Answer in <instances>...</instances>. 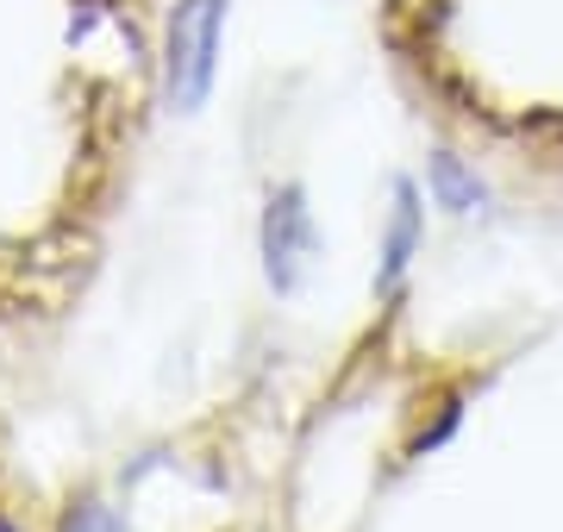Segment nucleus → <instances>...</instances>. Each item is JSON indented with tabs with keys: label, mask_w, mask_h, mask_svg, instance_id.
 I'll return each instance as SVG.
<instances>
[{
	"label": "nucleus",
	"mask_w": 563,
	"mask_h": 532,
	"mask_svg": "<svg viewBox=\"0 0 563 532\" xmlns=\"http://www.w3.org/2000/svg\"><path fill=\"white\" fill-rule=\"evenodd\" d=\"M225 0H181L169 20V95L176 107H201L213 82V51H220Z\"/></svg>",
	"instance_id": "nucleus-1"
},
{
	"label": "nucleus",
	"mask_w": 563,
	"mask_h": 532,
	"mask_svg": "<svg viewBox=\"0 0 563 532\" xmlns=\"http://www.w3.org/2000/svg\"><path fill=\"white\" fill-rule=\"evenodd\" d=\"M432 188H439V201L451 207V213H476V207H483V182L463 176L457 157H439V164H432Z\"/></svg>",
	"instance_id": "nucleus-4"
},
{
	"label": "nucleus",
	"mask_w": 563,
	"mask_h": 532,
	"mask_svg": "<svg viewBox=\"0 0 563 532\" xmlns=\"http://www.w3.org/2000/svg\"><path fill=\"white\" fill-rule=\"evenodd\" d=\"M413 239H420V207H413V188H395V220H388V251H383V288L401 282L407 257H413Z\"/></svg>",
	"instance_id": "nucleus-3"
},
{
	"label": "nucleus",
	"mask_w": 563,
	"mask_h": 532,
	"mask_svg": "<svg viewBox=\"0 0 563 532\" xmlns=\"http://www.w3.org/2000/svg\"><path fill=\"white\" fill-rule=\"evenodd\" d=\"M307 251H313L307 201H301V188H282L276 201H269V213H263V257H269V282H276V288L301 282Z\"/></svg>",
	"instance_id": "nucleus-2"
},
{
	"label": "nucleus",
	"mask_w": 563,
	"mask_h": 532,
	"mask_svg": "<svg viewBox=\"0 0 563 532\" xmlns=\"http://www.w3.org/2000/svg\"><path fill=\"white\" fill-rule=\"evenodd\" d=\"M69 532H113V513L107 508H81L76 520H69Z\"/></svg>",
	"instance_id": "nucleus-5"
}]
</instances>
